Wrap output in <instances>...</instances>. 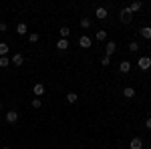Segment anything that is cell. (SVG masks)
I'll use <instances>...</instances> for the list:
<instances>
[{
	"label": "cell",
	"mask_w": 151,
	"mask_h": 149,
	"mask_svg": "<svg viewBox=\"0 0 151 149\" xmlns=\"http://www.w3.org/2000/svg\"><path fill=\"white\" fill-rule=\"evenodd\" d=\"M81 26L83 28H89L91 26V18H81Z\"/></svg>",
	"instance_id": "cb8c5ba5"
},
{
	"label": "cell",
	"mask_w": 151,
	"mask_h": 149,
	"mask_svg": "<svg viewBox=\"0 0 151 149\" xmlns=\"http://www.w3.org/2000/svg\"><path fill=\"white\" fill-rule=\"evenodd\" d=\"M26 30H28V28H26V24H24V22H18V26H16V35L24 36V35H26Z\"/></svg>",
	"instance_id": "5bb4252c"
},
{
	"label": "cell",
	"mask_w": 151,
	"mask_h": 149,
	"mask_svg": "<svg viewBox=\"0 0 151 149\" xmlns=\"http://www.w3.org/2000/svg\"><path fill=\"white\" fill-rule=\"evenodd\" d=\"M123 95L129 97V99H133V97H135V89H133V87H125V89H123Z\"/></svg>",
	"instance_id": "9a60e30c"
},
{
	"label": "cell",
	"mask_w": 151,
	"mask_h": 149,
	"mask_svg": "<svg viewBox=\"0 0 151 149\" xmlns=\"http://www.w3.org/2000/svg\"><path fill=\"white\" fill-rule=\"evenodd\" d=\"M115 50H117V45L115 42H113V40H111V42H107V46H105V57H113V55H115Z\"/></svg>",
	"instance_id": "3957f363"
},
{
	"label": "cell",
	"mask_w": 151,
	"mask_h": 149,
	"mask_svg": "<svg viewBox=\"0 0 151 149\" xmlns=\"http://www.w3.org/2000/svg\"><path fill=\"white\" fill-rule=\"evenodd\" d=\"M77 99H79L77 93H69V95H67V101H69V103H77Z\"/></svg>",
	"instance_id": "d6986e66"
},
{
	"label": "cell",
	"mask_w": 151,
	"mask_h": 149,
	"mask_svg": "<svg viewBox=\"0 0 151 149\" xmlns=\"http://www.w3.org/2000/svg\"><path fill=\"white\" fill-rule=\"evenodd\" d=\"M109 63H111V58H109V57H103V58H101V65H103V67H109Z\"/></svg>",
	"instance_id": "d4e9b609"
},
{
	"label": "cell",
	"mask_w": 151,
	"mask_h": 149,
	"mask_svg": "<svg viewBox=\"0 0 151 149\" xmlns=\"http://www.w3.org/2000/svg\"><path fill=\"white\" fill-rule=\"evenodd\" d=\"M6 28H8V24H6V22H0V32H6Z\"/></svg>",
	"instance_id": "484cf974"
},
{
	"label": "cell",
	"mask_w": 151,
	"mask_h": 149,
	"mask_svg": "<svg viewBox=\"0 0 151 149\" xmlns=\"http://www.w3.org/2000/svg\"><path fill=\"white\" fill-rule=\"evenodd\" d=\"M107 18V8L105 6H97V20H105Z\"/></svg>",
	"instance_id": "ba28073f"
},
{
	"label": "cell",
	"mask_w": 151,
	"mask_h": 149,
	"mask_svg": "<svg viewBox=\"0 0 151 149\" xmlns=\"http://www.w3.org/2000/svg\"><path fill=\"white\" fill-rule=\"evenodd\" d=\"M141 8H143L141 2H131V4H129V12H131V14H133V12H139Z\"/></svg>",
	"instance_id": "30bf717a"
},
{
	"label": "cell",
	"mask_w": 151,
	"mask_h": 149,
	"mask_svg": "<svg viewBox=\"0 0 151 149\" xmlns=\"http://www.w3.org/2000/svg\"><path fill=\"white\" fill-rule=\"evenodd\" d=\"M8 65H10V60H8V58H6V57H0V69H6Z\"/></svg>",
	"instance_id": "44dd1931"
},
{
	"label": "cell",
	"mask_w": 151,
	"mask_h": 149,
	"mask_svg": "<svg viewBox=\"0 0 151 149\" xmlns=\"http://www.w3.org/2000/svg\"><path fill=\"white\" fill-rule=\"evenodd\" d=\"M28 40H30V42H38V40H40V35H38V32H30V35H28Z\"/></svg>",
	"instance_id": "e0dca14e"
},
{
	"label": "cell",
	"mask_w": 151,
	"mask_h": 149,
	"mask_svg": "<svg viewBox=\"0 0 151 149\" xmlns=\"http://www.w3.org/2000/svg\"><path fill=\"white\" fill-rule=\"evenodd\" d=\"M0 149H10V147H0Z\"/></svg>",
	"instance_id": "f1b7e54d"
},
{
	"label": "cell",
	"mask_w": 151,
	"mask_h": 149,
	"mask_svg": "<svg viewBox=\"0 0 151 149\" xmlns=\"http://www.w3.org/2000/svg\"><path fill=\"white\" fill-rule=\"evenodd\" d=\"M40 107H42V101H40L38 97H35V99H32V109H40Z\"/></svg>",
	"instance_id": "7402d4cb"
},
{
	"label": "cell",
	"mask_w": 151,
	"mask_h": 149,
	"mask_svg": "<svg viewBox=\"0 0 151 149\" xmlns=\"http://www.w3.org/2000/svg\"><path fill=\"white\" fill-rule=\"evenodd\" d=\"M0 111H2V101H0Z\"/></svg>",
	"instance_id": "83f0119b"
},
{
	"label": "cell",
	"mask_w": 151,
	"mask_h": 149,
	"mask_svg": "<svg viewBox=\"0 0 151 149\" xmlns=\"http://www.w3.org/2000/svg\"><path fill=\"white\" fill-rule=\"evenodd\" d=\"M139 35L143 36V38H147V40H149V38H151V26H143V28L139 30Z\"/></svg>",
	"instance_id": "7c38bea8"
},
{
	"label": "cell",
	"mask_w": 151,
	"mask_h": 149,
	"mask_svg": "<svg viewBox=\"0 0 151 149\" xmlns=\"http://www.w3.org/2000/svg\"><path fill=\"white\" fill-rule=\"evenodd\" d=\"M145 127H147V129H151V117H147V119H145Z\"/></svg>",
	"instance_id": "4316f807"
},
{
	"label": "cell",
	"mask_w": 151,
	"mask_h": 149,
	"mask_svg": "<svg viewBox=\"0 0 151 149\" xmlns=\"http://www.w3.org/2000/svg\"><path fill=\"white\" fill-rule=\"evenodd\" d=\"M6 53H8V45L6 42H0V57H6Z\"/></svg>",
	"instance_id": "ac0fdd59"
},
{
	"label": "cell",
	"mask_w": 151,
	"mask_h": 149,
	"mask_svg": "<svg viewBox=\"0 0 151 149\" xmlns=\"http://www.w3.org/2000/svg\"><path fill=\"white\" fill-rule=\"evenodd\" d=\"M131 20H133V14L129 12V8H123V10H121V22H123V24H129Z\"/></svg>",
	"instance_id": "7a4b0ae2"
},
{
	"label": "cell",
	"mask_w": 151,
	"mask_h": 149,
	"mask_svg": "<svg viewBox=\"0 0 151 149\" xmlns=\"http://www.w3.org/2000/svg\"><path fill=\"white\" fill-rule=\"evenodd\" d=\"M58 35H60V38H69V35H70L69 26H63V28H60V30H58Z\"/></svg>",
	"instance_id": "2e32d148"
},
{
	"label": "cell",
	"mask_w": 151,
	"mask_h": 149,
	"mask_svg": "<svg viewBox=\"0 0 151 149\" xmlns=\"http://www.w3.org/2000/svg\"><path fill=\"white\" fill-rule=\"evenodd\" d=\"M10 63L14 65V67H22V63H24V57L20 55V53H16V55H14V57L10 58Z\"/></svg>",
	"instance_id": "5b68a950"
},
{
	"label": "cell",
	"mask_w": 151,
	"mask_h": 149,
	"mask_svg": "<svg viewBox=\"0 0 151 149\" xmlns=\"http://www.w3.org/2000/svg\"><path fill=\"white\" fill-rule=\"evenodd\" d=\"M32 93H35V97H42L45 95V85L42 83H36L35 87H32Z\"/></svg>",
	"instance_id": "8992f818"
},
{
	"label": "cell",
	"mask_w": 151,
	"mask_h": 149,
	"mask_svg": "<svg viewBox=\"0 0 151 149\" xmlns=\"http://www.w3.org/2000/svg\"><path fill=\"white\" fill-rule=\"evenodd\" d=\"M93 45V42H91V38H89V36H79V46H83V48H89V46Z\"/></svg>",
	"instance_id": "52a82bcc"
},
{
	"label": "cell",
	"mask_w": 151,
	"mask_h": 149,
	"mask_svg": "<svg viewBox=\"0 0 151 149\" xmlns=\"http://www.w3.org/2000/svg\"><path fill=\"white\" fill-rule=\"evenodd\" d=\"M57 48L58 50H67V48H69V40H67V38H60L57 42Z\"/></svg>",
	"instance_id": "4fadbf2b"
},
{
	"label": "cell",
	"mask_w": 151,
	"mask_h": 149,
	"mask_svg": "<svg viewBox=\"0 0 151 149\" xmlns=\"http://www.w3.org/2000/svg\"><path fill=\"white\" fill-rule=\"evenodd\" d=\"M119 71H121V73H129V71H131V63H129V60L119 63Z\"/></svg>",
	"instance_id": "8fae6325"
},
{
	"label": "cell",
	"mask_w": 151,
	"mask_h": 149,
	"mask_svg": "<svg viewBox=\"0 0 151 149\" xmlns=\"http://www.w3.org/2000/svg\"><path fill=\"white\" fill-rule=\"evenodd\" d=\"M137 65H139L141 71H149L151 69V58L149 57H141L139 60H137Z\"/></svg>",
	"instance_id": "6da1fadb"
},
{
	"label": "cell",
	"mask_w": 151,
	"mask_h": 149,
	"mask_svg": "<svg viewBox=\"0 0 151 149\" xmlns=\"http://www.w3.org/2000/svg\"><path fill=\"white\" fill-rule=\"evenodd\" d=\"M129 50H131V53H137V50H139V45H137L135 40H133V42H129Z\"/></svg>",
	"instance_id": "603a6c76"
},
{
	"label": "cell",
	"mask_w": 151,
	"mask_h": 149,
	"mask_svg": "<svg viewBox=\"0 0 151 149\" xmlns=\"http://www.w3.org/2000/svg\"><path fill=\"white\" fill-rule=\"evenodd\" d=\"M6 121H8V123H16V121H18V113H16V111H8V113H6Z\"/></svg>",
	"instance_id": "9c48e42d"
},
{
	"label": "cell",
	"mask_w": 151,
	"mask_h": 149,
	"mask_svg": "<svg viewBox=\"0 0 151 149\" xmlns=\"http://www.w3.org/2000/svg\"><path fill=\"white\" fill-rule=\"evenodd\" d=\"M97 40H107V30H97Z\"/></svg>",
	"instance_id": "ffe728a7"
},
{
	"label": "cell",
	"mask_w": 151,
	"mask_h": 149,
	"mask_svg": "<svg viewBox=\"0 0 151 149\" xmlns=\"http://www.w3.org/2000/svg\"><path fill=\"white\" fill-rule=\"evenodd\" d=\"M129 149H143V141L139 137H133L129 141Z\"/></svg>",
	"instance_id": "277c9868"
}]
</instances>
